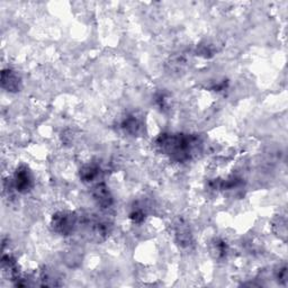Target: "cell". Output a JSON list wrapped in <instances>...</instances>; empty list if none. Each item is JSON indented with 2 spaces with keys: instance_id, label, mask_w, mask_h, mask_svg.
I'll use <instances>...</instances> for the list:
<instances>
[{
  "instance_id": "7a4b0ae2",
  "label": "cell",
  "mask_w": 288,
  "mask_h": 288,
  "mask_svg": "<svg viewBox=\"0 0 288 288\" xmlns=\"http://www.w3.org/2000/svg\"><path fill=\"white\" fill-rule=\"evenodd\" d=\"M52 226L54 228L55 232L68 236V234H70L75 231V228L77 226V217L75 214L72 213H67V212L57 213L53 216Z\"/></svg>"
},
{
  "instance_id": "9c48e42d",
  "label": "cell",
  "mask_w": 288,
  "mask_h": 288,
  "mask_svg": "<svg viewBox=\"0 0 288 288\" xmlns=\"http://www.w3.org/2000/svg\"><path fill=\"white\" fill-rule=\"evenodd\" d=\"M214 251H215L217 257H224L226 255V246L225 243L216 241L214 243Z\"/></svg>"
},
{
  "instance_id": "ba28073f",
  "label": "cell",
  "mask_w": 288,
  "mask_h": 288,
  "mask_svg": "<svg viewBox=\"0 0 288 288\" xmlns=\"http://www.w3.org/2000/svg\"><path fill=\"white\" fill-rule=\"evenodd\" d=\"M177 238L182 245H189L192 236H190L188 227H186L185 225H179L177 230Z\"/></svg>"
},
{
  "instance_id": "8992f818",
  "label": "cell",
  "mask_w": 288,
  "mask_h": 288,
  "mask_svg": "<svg viewBox=\"0 0 288 288\" xmlns=\"http://www.w3.org/2000/svg\"><path fill=\"white\" fill-rule=\"evenodd\" d=\"M99 174H100V169L98 165L87 164L80 170V178L84 180V182L89 183L98 177Z\"/></svg>"
},
{
  "instance_id": "277c9868",
  "label": "cell",
  "mask_w": 288,
  "mask_h": 288,
  "mask_svg": "<svg viewBox=\"0 0 288 288\" xmlns=\"http://www.w3.org/2000/svg\"><path fill=\"white\" fill-rule=\"evenodd\" d=\"M92 196L101 208H108L113 204V196L104 184L97 185L92 192Z\"/></svg>"
},
{
  "instance_id": "5b68a950",
  "label": "cell",
  "mask_w": 288,
  "mask_h": 288,
  "mask_svg": "<svg viewBox=\"0 0 288 288\" xmlns=\"http://www.w3.org/2000/svg\"><path fill=\"white\" fill-rule=\"evenodd\" d=\"M2 81L3 87L8 89V91H17L19 87H21V79H19V77L12 70L3 72Z\"/></svg>"
},
{
  "instance_id": "52a82bcc",
  "label": "cell",
  "mask_w": 288,
  "mask_h": 288,
  "mask_svg": "<svg viewBox=\"0 0 288 288\" xmlns=\"http://www.w3.org/2000/svg\"><path fill=\"white\" fill-rule=\"evenodd\" d=\"M123 128L131 134H138L141 129V123L134 116H130L128 120H125Z\"/></svg>"
},
{
  "instance_id": "3957f363",
  "label": "cell",
  "mask_w": 288,
  "mask_h": 288,
  "mask_svg": "<svg viewBox=\"0 0 288 288\" xmlns=\"http://www.w3.org/2000/svg\"><path fill=\"white\" fill-rule=\"evenodd\" d=\"M15 187L21 193H26L33 186V177L26 167H21L15 174Z\"/></svg>"
},
{
  "instance_id": "6da1fadb",
  "label": "cell",
  "mask_w": 288,
  "mask_h": 288,
  "mask_svg": "<svg viewBox=\"0 0 288 288\" xmlns=\"http://www.w3.org/2000/svg\"><path fill=\"white\" fill-rule=\"evenodd\" d=\"M162 152L170 154L176 160L184 161L190 158L195 146L198 144L196 138L188 135L164 134L157 141Z\"/></svg>"
}]
</instances>
